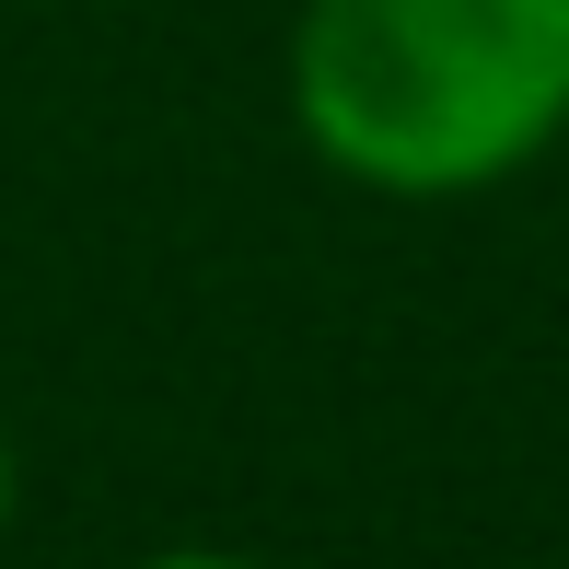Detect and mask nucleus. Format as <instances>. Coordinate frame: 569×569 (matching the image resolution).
<instances>
[{
  "instance_id": "1",
  "label": "nucleus",
  "mask_w": 569,
  "mask_h": 569,
  "mask_svg": "<svg viewBox=\"0 0 569 569\" xmlns=\"http://www.w3.org/2000/svg\"><path fill=\"white\" fill-rule=\"evenodd\" d=\"M279 82L360 198H488L569 140V0H302Z\"/></svg>"
},
{
  "instance_id": "2",
  "label": "nucleus",
  "mask_w": 569,
  "mask_h": 569,
  "mask_svg": "<svg viewBox=\"0 0 569 569\" xmlns=\"http://www.w3.org/2000/svg\"><path fill=\"white\" fill-rule=\"evenodd\" d=\"M128 569H268V558H232V547H151V558H128Z\"/></svg>"
},
{
  "instance_id": "3",
  "label": "nucleus",
  "mask_w": 569,
  "mask_h": 569,
  "mask_svg": "<svg viewBox=\"0 0 569 569\" xmlns=\"http://www.w3.org/2000/svg\"><path fill=\"white\" fill-rule=\"evenodd\" d=\"M12 511H23V453H12V430H0V535H12Z\"/></svg>"
}]
</instances>
